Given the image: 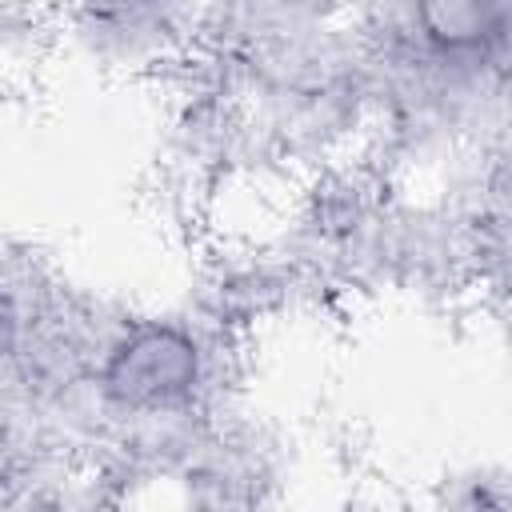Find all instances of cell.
I'll use <instances>...</instances> for the list:
<instances>
[{"instance_id": "6da1fadb", "label": "cell", "mask_w": 512, "mask_h": 512, "mask_svg": "<svg viewBox=\"0 0 512 512\" xmlns=\"http://www.w3.org/2000/svg\"><path fill=\"white\" fill-rule=\"evenodd\" d=\"M216 372L220 356L200 324L180 316H140L104 332L84 384L92 396V416L132 432L196 424L216 392Z\"/></svg>"}, {"instance_id": "7a4b0ae2", "label": "cell", "mask_w": 512, "mask_h": 512, "mask_svg": "<svg viewBox=\"0 0 512 512\" xmlns=\"http://www.w3.org/2000/svg\"><path fill=\"white\" fill-rule=\"evenodd\" d=\"M196 16L172 4H84L60 12V32L96 68L152 72L196 52Z\"/></svg>"}]
</instances>
